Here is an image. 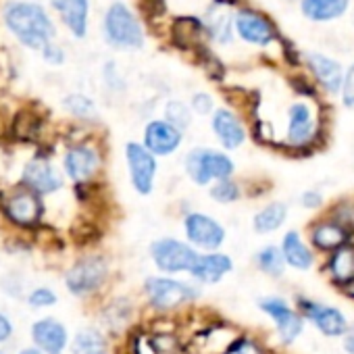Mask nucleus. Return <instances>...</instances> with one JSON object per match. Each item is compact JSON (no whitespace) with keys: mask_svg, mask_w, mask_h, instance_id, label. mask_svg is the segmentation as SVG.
Wrapping results in <instances>:
<instances>
[{"mask_svg":"<svg viewBox=\"0 0 354 354\" xmlns=\"http://www.w3.org/2000/svg\"><path fill=\"white\" fill-rule=\"evenodd\" d=\"M3 19L7 30L28 48L40 50L53 42L55 38V24L48 13L30 0H11L5 5Z\"/></svg>","mask_w":354,"mask_h":354,"instance_id":"obj_1","label":"nucleus"},{"mask_svg":"<svg viewBox=\"0 0 354 354\" xmlns=\"http://www.w3.org/2000/svg\"><path fill=\"white\" fill-rule=\"evenodd\" d=\"M104 40L121 50L142 48L144 46V30L131 9L123 3H113L102 19Z\"/></svg>","mask_w":354,"mask_h":354,"instance_id":"obj_2","label":"nucleus"},{"mask_svg":"<svg viewBox=\"0 0 354 354\" xmlns=\"http://www.w3.org/2000/svg\"><path fill=\"white\" fill-rule=\"evenodd\" d=\"M186 171L192 177L194 184L207 186L213 180L215 182L230 180V175L234 173V160L223 152L209 150V148H196L186 158Z\"/></svg>","mask_w":354,"mask_h":354,"instance_id":"obj_3","label":"nucleus"},{"mask_svg":"<svg viewBox=\"0 0 354 354\" xmlns=\"http://www.w3.org/2000/svg\"><path fill=\"white\" fill-rule=\"evenodd\" d=\"M150 257L162 273H182V271H192L198 252L186 242L173 238H160L152 242Z\"/></svg>","mask_w":354,"mask_h":354,"instance_id":"obj_4","label":"nucleus"},{"mask_svg":"<svg viewBox=\"0 0 354 354\" xmlns=\"http://www.w3.org/2000/svg\"><path fill=\"white\" fill-rule=\"evenodd\" d=\"M146 296L154 308L171 310L186 302H192L198 296V290L190 283L169 279V277H148L144 283Z\"/></svg>","mask_w":354,"mask_h":354,"instance_id":"obj_5","label":"nucleus"},{"mask_svg":"<svg viewBox=\"0 0 354 354\" xmlns=\"http://www.w3.org/2000/svg\"><path fill=\"white\" fill-rule=\"evenodd\" d=\"M234 30L244 42L254 46H269L279 38L275 24L265 13L254 9H240L234 15Z\"/></svg>","mask_w":354,"mask_h":354,"instance_id":"obj_6","label":"nucleus"},{"mask_svg":"<svg viewBox=\"0 0 354 354\" xmlns=\"http://www.w3.org/2000/svg\"><path fill=\"white\" fill-rule=\"evenodd\" d=\"M106 273H109V269H106L104 259H100V257H86V259L77 261L69 269V273L65 277V283H67L71 294L88 296V294L96 292L104 283Z\"/></svg>","mask_w":354,"mask_h":354,"instance_id":"obj_7","label":"nucleus"},{"mask_svg":"<svg viewBox=\"0 0 354 354\" xmlns=\"http://www.w3.org/2000/svg\"><path fill=\"white\" fill-rule=\"evenodd\" d=\"M127 156V167H129V177H131V186L140 194H150L154 186V177H156V158L150 154L142 144L129 142L125 148Z\"/></svg>","mask_w":354,"mask_h":354,"instance_id":"obj_8","label":"nucleus"},{"mask_svg":"<svg viewBox=\"0 0 354 354\" xmlns=\"http://www.w3.org/2000/svg\"><path fill=\"white\" fill-rule=\"evenodd\" d=\"M259 306L273 319L279 339L283 344H292L294 339H298V335L304 329V319H302V315L292 310L283 298H275V296L263 298V300H259Z\"/></svg>","mask_w":354,"mask_h":354,"instance_id":"obj_9","label":"nucleus"},{"mask_svg":"<svg viewBox=\"0 0 354 354\" xmlns=\"http://www.w3.org/2000/svg\"><path fill=\"white\" fill-rule=\"evenodd\" d=\"M24 186L34 194H53L63 188V175L46 158H34L24 169Z\"/></svg>","mask_w":354,"mask_h":354,"instance_id":"obj_10","label":"nucleus"},{"mask_svg":"<svg viewBox=\"0 0 354 354\" xmlns=\"http://www.w3.org/2000/svg\"><path fill=\"white\" fill-rule=\"evenodd\" d=\"M188 240L205 250H217L225 242V230L209 215L190 213L184 221Z\"/></svg>","mask_w":354,"mask_h":354,"instance_id":"obj_11","label":"nucleus"},{"mask_svg":"<svg viewBox=\"0 0 354 354\" xmlns=\"http://www.w3.org/2000/svg\"><path fill=\"white\" fill-rule=\"evenodd\" d=\"M300 308L306 319L313 321V325L327 337H339L348 329L346 315L329 304H319L313 300H300Z\"/></svg>","mask_w":354,"mask_h":354,"instance_id":"obj_12","label":"nucleus"},{"mask_svg":"<svg viewBox=\"0 0 354 354\" xmlns=\"http://www.w3.org/2000/svg\"><path fill=\"white\" fill-rule=\"evenodd\" d=\"M288 144L302 148L317 136V119L306 102H294L288 111Z\"/></svg>","mask_w":354,"mask_h":354,"instance_id":"obj_13","label":"nucleus"},{"mask_svg":"<svg viewBox=\"0 0 354 354\" xmlns=\"http://www.w3.org/2000/svg\"><path fill=\"white\" fill-rule=\"evenodd\" d=\"M182 131L167 121H150L144 129V148L154 156H165L180 148Z\"/></svg>","mask_w":354,"mask_h":354,"instance_id":"obj_14","label":"nucleus"},{"mask_svg":"<svg viewBox=\"0 0 354 354\" xmlns=\"http://www.w3.org/2000/svg\"><path fill=\"white\" fill-rule=\"evenodd\" d=\"M32 339L40 348L42 354H63L69 342V335L63 323L46 317L32 325Z\"/></svg>","mask_w":354,"mask_h":354,"instance_id":"obj_15","label":"nucleus"},{"mask_svg":"<svg viewBox=\"0 0 354 354\" xmlns=\"http://www.w3.org/2000/svg\"><path fill=\"white\" fill-rule=\"evenodd\" d=\"M98 162H100L98 152L92 146H86V144H80V146L69 148L67 154H65V158H63L65 173L71 177L73 182H86V180H90V177L98 169Z\"/></svg>","mask_w":354,"mask_h":354,"instance_id":"obj_16","label":"nucleus"},{"mask_svg":"<svg viewBox=\"0 0 354 354\" xmlns=\"http://www.w3.org/2000/svg\"><path fill=\"white\" fill-rule=\"evenodd\" d=\"M306 65L310 69V73L315 75L317 84L329 92V94H337L342 88V80H344V69L337 61H333L331 57H325L321 53H308L306 55Z\"/></svg>","mask_w":354,"mask_h":354,"instance_id":"obj_17","label":"nucleus"},{"mask_svg":"<svg viewBox=\"0 0 354 354\" xmlns=\"http://www.w3.org/2000/svg\"><path fill=\"white\" fill-rule=\"evenodd\" d=\"M50 5L75 38H84L88 34L90 0H50Z\"/></svg>","mask_w":354,"mask_h":354,"instance_id":"obj_18","label":"nucleus"},{"mask_svg":"<svg viewBox=\"0 0 354 354\" xmlns=\"http://www.w3.org/2000/svg\"><path fill=\"white\" fill-rule=\"evenodd\" d=\"M213 131L217 136V140L227 148V150H236L244 144L246 140V129L242 125V121L230 111V109H217L213 113Z\"/></svg>","mask_w":354,"mask_h":354,"instance_id":"obj_19","label":"nucleus"},{"mask_svg":"<svg viewBox=\"0 0 354 354\" xmlns=\"http://www.w3.org/2000/svg\"><path fill=\"white\" fill-rule=\"evenodd\" d=\"M5 213L11 221L19 223V225H32L40 219L42 215V205L38 201V194L24 190L13 194L7 205H5Z\"/></svg>","mask_w":354,"mask_h":354,"instance_id":"obj_20","label":"nucleus"},{"mask_svg":"<svg viewBox=\"0 0 354 354\" xmlns=\"http://www.w3.org/2000/svg\"><path fill=\"white\" fill-rule=\"evenodd\" d=\"M232 269H234V263H232V259L227 254L211 252V254H198V259H196L190 273L201 283H217Z\"/></svg>","mask_w":354,"mask_h":354,"instance_id":"obj_21","label":"nucleus"},{"mask_svg":"<svg viewBox=\"0 0 354 354\" xmlns=\"http://www.w3.org/2000/svg\"><path fill=\"white\" fill-rule=\"evenodd\" d=\"M207 32L211 38L219 44H230L234 36V15L225 0H215V5L207 11V21H205Z\"/></svg>","mask_w":354,"mask_h":354,"instance_id":"obj_22","label":"nucleus"},{"mask_svg":"<svg viewBox=\"0 0 354 354\" xmlns=\"http://www.w3.org/2000/svg\"><path fill=\"white\" fill-rule=\"evenodd\" d=\"M348 234L350 232L346 225H342L337 221H323L313 227L310 240H313L315 248H319L323 252H333L348 244Z\"/></svg>","mask_w":354,"mask_h":354,"instance_id":"obj_23","label":"nucleus"},{"mask_svg":"<svg viewBox=\"0 0 354 354\" xmlns=\"http://www.w3.org/2000/svg\"><path fill=\"white\" fill-rule=\"evenodd\" d=\"M350 7V0H300V11L310 21H333Z\"/></svg>","mask_w":354,"mask_h":354,"instance_id":"obj_24","label":"nucleus"},{"mask_svg":"<svg viewBox=\"0 0 354 354\" xmlns=\"http://www.w3.org/2000/svg\"><path fill=\"white\" fill-rule=\"evenodd\" d=\"M279 250H281V254H283L286 265H290V267H294V269H298V271L310 269V265H313V261H315L313 252H310L308 246L302 242V238H300L298 232H288V234L283 236V242H281V248H279Z\"/></svg>","mask_w":354,"mask_h":354,"instance_id":"obj_25","label":"nucleus"},{"mask_svg":"<svg viewBox=\"0 0 354 354\" xmlns=\"http://www.w3.org/2000/svg\"><path fill=\"white\" fill-rule=\"evenodd\" d=\"M327 269L335 283L348 286L350 281H354V246L346 244L333 250L327 261Z\"/></svg>","mask_w":354,"mask_h":354,"instance_id":"obj_26","label":"nucleus"},{"mask_svg":"<svg viewBox=\"0 0 354 354\" xmlns=\"http://www.w3.org/2000/svg\"><path fill=\"white\" fill-rule=\"evenodd\" d=\"M286 217H288V207L283 203H271L254 215L252 227L259 234H271L286 223Z\"/></svg>","mask_w":354,"mask_h":354,"instance_id":"obj_27","label":"nucleus"},{"mask_svg":"<svg viewBox=\"0 0 354 354\" xmlns=\"http://www.w3.org/2000/svg\"><path fill=\"white\" fill-rule=\"evenodd\" d=\"M71 350H73V354H106L109 346H106L104 335L98 329L88 327V329H82L73 337Z\"/></svg>","mask_w":354,"mask_h":354,"instance_id":"obj_28","label":"nucleus"},{"mask_svg":"<svg viewBox=\"0 0 354 354\" xmlns=\"http://www.w3.org/2000/svg\"><path fill=\"white\" fill-rule=\"evenodd\" d=\"M257 265L263 273L271 275V277H279L283 275L286 269V261L283 254L277 246H265L263 250H259L257 254Z\"/></svg>","mask_w":354,"mask_h":354,"instance_id":"obj_29","label":"nucleus"},{"mask_svg":"<svg viewBox=\"0 0 354 354\" xmlns=\"http://www.w3.org/2000/svg\"><path fill=\"white\" fill-rule=\"evenodd\" d=\"M65 109L73 117H77V119H94L96 117V104L88 96H84V94H71V96H67L65 98Z\"/></svg>","mask_w":354,"mask_h":354,"instance_id":"obj_30","label":"nucleus"},{"mask_svg":"<svg viewBox=\"0 0 354 354\" xmlns=\"http://www.w3.org/2000/svg\"><path fill=\"white\" fill-rule=\"evenodd\" d=\"M165 115H167V123H171L173 127H177L180 131L190 125V111L180 100H171L167 104V109H165Z\"/></svg>","mask_w":354,"mask_h":354,"instance_id":"obj_31","label":"nucleus"},{"mask_svg":"<svg viewBox=\"0 0 354 354\" xmlns=\"http://www.w3.org/2000/svg\"><path fill=\"white\" fill-rule=\"evenodd\" d=\"M211 196L221 205H230V203H236L240 198V188L234 182L223 180V182H217V186H213Z\"/></svg>","mask_w":354,"mask_h":354,"instance_id":"obj_32","label":"nucleus"},{"mask_svg":"<svg viewBox=\"0 0 354 354\" xmlns=\"http://www.w3.org/2000/svg\"><path fill=\"white\" fill-rule=\"evenodd\" d=\"M339 94H342L344 106L350 109V111H354V65L348 67V71H344V80H342Z\"/></svg>","mask_w":354,"mask_h":354,"instance_id":"obj_33","label":"nucleus"},{"mask_svg":"<svg viewBox=\"0 0 354 354\" xmlns=\"http://www.w3.org/2000/svg\"><path fill=\"white\" fill-rule=\"evenodd\" d=\"M30 306H36V308H46V306H53L57 304V294L50 290V288H36L30 298H28Z\"/></svg>","mask_w":354,"mask_h":354,"instance_id":"obj_34","label":"nucleus"},{"mask_svg":"<svg viewBox=\"0 0 354 354\" xmlns=\"http://www.w3.org/2000/svg\"><path fill=\"white\" fill-rule=\"evenodd\" d=\"M223 354H265V352H263V348H261L254 339L240 337V339H236Z\"/></svg>","mask_w":354,"mask_h":354,"instance_id":"obj_35","label":"nucleus"},{"mask_svg":"<svg viewBox=\"0 0 354 354\" xmlns=\"http://www.w3.org/2000/svg\"><path fill=\"white\" fill-rule=\"evenodd\" d=\"M42 57H44V61L50 63V65H61V63L65 61V50H63L59 44L48 42V44L42 48Z\"/></svg>","mask_w":354,"mask_h":354,"instance_id":"obj_36","label":"nucleus"},{"mask_svg":"<svg viewBox=\"0 0 354 354\" xmlns=\"http://www.w3.org/2000/svg\"><path fill=\"white\" fill-rule=\"evenodd\" d=\"M192 109H194L198 115H209V113L215 109V102H213V98H211L207 92H198V94H194V98H192Z\"/></svg>","mask_w":354,"mask_h":354,"instance_id":"obj_37","label":"nucleus"},{"mask_svg":"<svg viewBox=\"0 0 354 354\" xmlns=\"http://www.w3.org/2000/svg\"><path fill=\"white\" fill-rule=\"evenodd\" d=\"M321 203H323V196H321V192H317V190H308V192H304L302 198H300V205H302L304 209H317V207H321Z\"/></svg>","mask_w":354,"mask_h":354,"instance_id":"obj_38","label":"nucleus"},{"mask_svg":"<svg viewBox=\"0 0 354 354\" xmlns=\"http://www.w3.org/2000/svg\"><path fill=\"white\" fill-rule=\"evenodd\" d=\"M13 335V323L5 313H0V342H7Z\"/></svg>","mask_w":354,"mask_h":354,"instance_id":"obj_39","label":"nucleus"},{"mask_svg":"<svg viewBox=\"0 0 354 354\" xmlns=\"http://www.w3.org/2000/svg\"><path fill=\"white\" fill-rule=\"evenodd\" d=\"M344 342H342V346H344V350L348 352V354H354V325L350 327L348 325V329L344 331Z\"/></svg>","mask_w":354,"mask_h":354,"instance_id":"obj_40","label":"nucleus"},{"mask_svg":"<svg viewBox=\"0 0 354 354\" xmlns=\"http://www.w3.org/2000/svg\"><path fill=\"white\" fill-rule=\"evenodd\" d=\"M346 292H348L350 298H354V281H350V283L346 286Z\"/></svg>","mask_w":354,"mask_h":354,"instance_id":"obj_41","label":"nucleus"},{"mask_svg":"<svg viewBox=\"0 0 354 354\" xmlns=\"http://www.w3.org/2000/svg\"><path fill=\"white\" fill-rule=\"evenodd\" d=\"M21 354H42V352H40V350H36V348H26Z\"/></svg>","mask_w":354,"mask_h":354,"instance_id":"obj_42","label":"nucleus"},{"mask_svg":"<svg viewBox=\"0 0 354 354\" xmlns=\"http://www.w3.org/2000/svg\"><path fill=\"white\" fill-rule=\"evenodd\" d=\"M0 354H5V352H0Z\"/></svg>","mask_w":354,"mask_h":354,"instance_id":"obj_43","label":"nucleus"}]
</instances>
